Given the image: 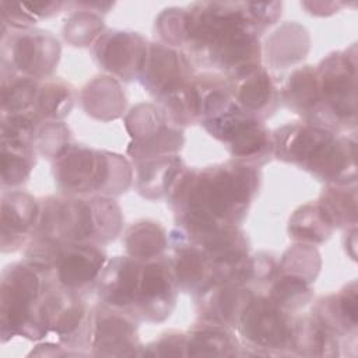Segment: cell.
I'll return each mask as SVG.
<instances>
[{
    "label": "cell",
    "instance_id": "6da1fadb",
    "mask_svg": "<svg viewBox=\"0 0 358 358\" xmlns=\"http://www.w3.org/2000/svg\"><path fill=\"white\" fill-rule=\"evenodd\" d=\"M259 186V169L232 159L204 169L185 168L166 200L179 229L196 234L221 224L239 225Z\"/></svg>",
    "mask_w": 358,
    "mask_h": 358
},
{
    "label": "cell",
    "instance_id": "7a4b0ae2",
    "mask_svg": "<svg viewBox=\"0 0 358 358\" xmlns=\"http://www.w3.org/2000/svg\"><path fill=\"white\" fill-rule=\"evenodd\" d=\"M186 56L232 78L262 64V46L243 3L201 1L186 8Z\"/></svg>",
    "mask_w": 358,
    "mask_h": 358
},
{
    "label": "cell",
    "instance_id": "3957f363",
    "mask_svg": "<svg viewBox=\"0 0 358 358\" xmlns=\"http://www.w3.org/2000/svg\"><path fill=\"white\" fill-rule=\"evenodd\" d=\"M273 157L329 185H354L355 138L313 123H289L273 134Z\"/></svg>",
    "mask_w": 358,
    "mask_h": 358
},
{
    "label": "cell",
    "instance_id": "277c9868",
    "mask_svg": "<svg viewBox=\"0 0 358 358\" xmlns=\"http://www.w3.org/2000/svg\"><path fill=\"white\" fill-rule=\"evenodd\" d=\"M39 206V220L34 236L102 245L113 241L122 229L120 207L112 197H46Z\"/></svg>",
    "mask_w": 358,
    "mask_h": 358
},
{
    "label": "cell",
    "instance_id": "5b68a950",
    "mask_svg": "<svg viewBox=\"0 0 358 358\" xmlns=\"http://www.w3.org/2000/svg\"><path fill=\"white\" fill-rule=\"evenodd\" d=\"M53 176L66 196H117L131 183L130 164L120 155L69 145L53 159Z\"/></svg>",
    "mask_w": 358,
    "mask_h": 358
},
{
    "label": "cell",
    "instance_id": "8992f818",
    "mask_svg": "<svg viewBox=\"0 0 358 358\" xmlns=\"http://www.w3.org/2000/svg\"><path fill=\"white\" fill-rule=\"evenodd\" d=\"M50 281L38 270L13 263L1 273L0 333L6 343L14 336L39 340L46 336L39 319V306Z\"/></svg>",
    "mask_w": 358,
    "mask_h": 358
},
{
    "label": "cell",
    "instance_id": "52a82bcc",
    "mask_svg": "<svg viewBox=\"0 0 358 358\" xmlns=\"http://www.w3.org/2000/svg\"><path fill=\"white\" fill-rule=\"evenodd\" d=\"M355 53L336 52L316 67L319 90V112L313 124L330 130L355 127Z\"/></svg>",
    "mask_w": 358,
    "mask_h": 358
},
{
    "label": "cell",
    "instance_id": "ba28073f",
    "mask_svg": "<svg viewBox=\"0 0 358 358\" xmlns=\"http://www.w3.org/2000/svg\"><path fill=\"white\" fill-rule=\"evenodd\" d=\"M200 123L211 137L227 147L234 161L259 168L273 158L271 133L263 122L250 119L235 101Z\"/></svg>",
    "mask_w": 358,
    "mask_h": 358
},
{
    "label": "cell",
    "instance_id": "9c48e42d",
    "mask_svg": "<svg viewBox=\"0 0 358 358\" xmlns=\"http://www.w3.org/2000/svg\"><path fill=\"white\" fill-rule=\"evenodd\" d=\"M294 313L275 305L267 295H253L245 306L236 330L252 355L291 354Z\"/></svg>",
    "mask_w": 358,
    "mask_h": 358
},
{
    "label": "cell",
    "instance_id": "30bf717a",
    "mask_svg": "<svg viewBox=\"0 0 358 358\" xmlns=\"http://www.w3.org/2000/svg\"><path fill=\"white\" fill-rule=\"evenodd\" d=\"M178 291L165 255L152 260H140L131 285L127 316L137 322H164L175 308Z\"/></svg>",
    "mask_w": 358,
    "mask_h": 358
},
{
    "label": "cell",
    "instance_id": "8fae6325",
    "mask_svg": "<svg viewBox=\"0 0 358 358\" xmlns=\"http://www.w3.org/2000/svg\"><path fill=\"white\" fill-rule=\"evenodd\" d=\"M39 319L45 333L56 334L64 347H90L92 310H88L80 295L50 282L39 306Z\"/></svg>",
    "mask_w": 358,
    "mask_h": 358
},
{
    "label": "cell",
    "instance_id": "7c38bea8",
    "mask_svg": "<svg viewBox=\"0 0 358 358\" xmlns=\"http://www.w3.org/2000/svg\"><path fill=\"white\" fill-rule=\"evenodd\" d=\"M59 57L60 43L48 31L24 29L1 36V73L45 78L52 74Z\"/></svg>",
    "mask_w": 358,
    "mask_h": 358
},
{
    "label": "cell",
    "instance_id": "4fadbf2b",
    "mask_svg": "<svg viewBox=\"0 0 358 358\" xmlns=\"http://www.w3.org/2000/svg\"><path fill=\"white\" fill-rule=\"evenodd\" d=\"M131 137L127 154L134 162L161 155H175L183 144L180 127L172 124L161 108L141 103L124 119Z\"/></svg>",
    "mask_w": 358,
    "mask_h": 358
},
{
    "label": "cell",
    "instance_id": "5bb4252c",
    "mask_svg": "<svg viewBox=\"0 0 358 358\" xmlns=\"http://www.w3.org/2000/svg\"><path fill=\"white\" fill-rule=\"evenodd\" d=\"M106 262V253L98 243L63 242L48 280L64 291L81 295L96 285Z\"/></svg>",
    "mask_w": 358,
    "mask_h": 358
},
{
    "label": "cell",
    "instance_id": "9a60e30c",
    "mask_svg": "<svg viewBox=\"0 0 358 358\" xmlns=\"http://www.w3.org/2000/svg\"><path fill=\"white\" fill-rule=\"evenodd\" d=\"M90 347L92 355L101 357L141 355L143 345L137 334V320L102 303L95 306Z\"/></svg>",
    "mask_w": 358,
    "mask_h": 358
},
{
    "label": "cell",
    "instance_id": "2e32d148",
    "mask_svg": "<svg viewBox=\"0 0 358 358\" xmlns=\"http://www.w3.org/2000/svg\"><path fill=\"white\" fill-rule=\"evenodd\" d=\"M193 77L192 60L180 50L164 43H148L138 81L159 99Z\"/></svg>",
    "mask_w": 358,
    "mask_h": 358
},
{
    "label": "cell",
    "instance_id": "e0dca14e",
    "mask_svg": "<svg viewBox=\"0 0 358 358\" xmlns=\"http://www.w3.org/2000/svg\"><path fill=\"white\" fill-rule=\"evenodd\" d=\"M148 43L137 32L106 31L94 42V55L101 67L124 81L138 80Z\"/></svg>",
    "mask_w": 358,
    "mask_h": 358
},
{
    "label": "cell",
    "instance_id": "ac0fdd59",
    "mask_svg": "<svg viewBox=\"0 0 358 358\" xmlns=\"http://www.w3.org/2000/svg\"><path fill=\"white\" fill-rule=\"evenodd\" d=\"M168 245L172 248L168 259L178 288L197 296L214 281L211 260L179 228L171 231Z\"/></svg>",
    "mask_w": 358,
    "mask_h": 358
},
{
    "label": "cell",
    "instance_id": "d6986e66",
    "mask_svg": "<svg viewBox=\"0 0 358 358\" xmlns=\"http://www.w3.org/2000/svg\"><path fill=\"white\" fill-rule=\"evenodd\" d=\"M185 235L211 260L214 266L213 284L222 281L231 268L249 256V241L239 225L221 224L196 234Z\"/></svg>",
    "mask_w": 358,
    "mask_h": 358
},
{
    "label": "cell",
    "instance_id": "ffe728a7",
    "mask_svg": "<svg viewBox=\"0 0 358 358\" xmlns=\"http://www.w3.org/2000/svg\"><path fill=\"white\" fill-rule=\"evenodd\" d=\"M235 103L260 122L271 116L280 102V90L262 64L228 78Z\"/></svg>",
    "mask_w": 358,
    "mask_h": 358
},
{
    "label": "cell",
    "instance_id": "44dd1931",
    "mask_svg": "<svg viewBox=\"0 0 358 358\" xmlns=\"http://www.w3.org/2000/svg\"><path fill=\"white\" fill-rule=\"evenodd\" d=\"M41 206L28 193L4 190L1 196V252H14L35 235Z\"/></svg>",
    "mask_w": 358,
    "mask_h": 358
},
{
    "label": "cell",
    "instance_id": "7402d4cb",
    "mask_svg": "<svg viewBox=\"0 0 358 358\" xmlns=\"http://www.w3.org/2000/svg\"><path fill=\"white\" fill-rule=\"evenodd\" d=\"M250 287L234 282H214L196 298L200 320L236 329L239 317L253 298Z\"/></svg>",
    "mask_w": 358,
    "mask_h": 358
},
{
    "label": "cell",
    "instance_id": "603a6c76",
    "mask_svg": "<svg viewBox=\"0 0 358 358\" xmlns=\"http://www.w3.org/2000/svg\"><path fill=\"white\" fill-rule=\"evenodd\" d=\"M357 282L352 281L337 294L323 296L312 315L338 340L348 334H355L358 322V294Z\"/></svg>",
    "mask_w": 358,
    "mask_h": 358
},
{
    "label": "cell",
    "instance_id": "cb8c5ba5",
    "mask_svg": "<svg viewBox=\"0 0 358 358\" xmlns=\"http://www.w3.org/2000/svg\"><path fill=\"white\" fill-rule=\"evenodd\" d=\"M134 165L137 190L147 199H166L186 168L176 154L147 158Z\"/></svg>",
    "mask_w": 358,
    "mask_h": 358
},
{
    "label": "cell",
    "instance_id": "d4e9b609",
    "mask_svg": "<svg viewBox=\"0 0 358 358\" xmlns=\"http://www.w3.org/2000/svg\"><path fill=\"white\" fill-rule=\"evenodd\" d=\"M235 357L241 355L239 340L234 329L200 320L186 333V357Z\"/></svg>",
    "mask_w": 358,
    "mask_h": 358
},
{
    "label": "cell",
    "instance_id": "484cf974",
    "mask_svg": "<svg viewBox=\"0 0 358 358\" xmlns=\"http://www.w3.org/2000/svg\"><path fill=\"white\" fill-rule=\"evenodd\" d=\"M280 96L284 103L301 115L305 122L315 123L319 112V90L316 69L303 66L294 70L285 80Z\"/></svg>",
    "mask_w": 358,
    "mask_h": 358
},
{
    "label": "cell",
    "instance_id": "4316f807",
    "mask_svg": "<svg viewBox=\"0 0 358 358\" xmlns=\"http://www.w3.org/2000/svg\"><path fill=\"white\" fill-rule=\"evenodd\" d=\"M291 354L334 357L338 355V338L324 329L312 313L295 316L291 334Z\"/></svg>",
    "mask_w": 358,
    "mask_h": 358
},
{
    "label": "cell",
    "instance_id": "83f0119b",
    "mask_svg": "<svg viewBox=\"0 0 358 358\" xmlns=\"http://www.w3.org/2000/svg\"><path fill=\"white\" fill-rule=\"evenodd\" d=\"M308 31L295 22L281 25L267 39V63L274 69H285L305 59L309 50Z\"/></svg>",
    "mask_w": 358,
    "mask_h": 358
},
{
    "label": "cell",
    "instance_id": "f1b7e54d",
    "mask_svg": "<svg viewBox=\"0 0 358 358\" xmlns=\"http://www.w3.org/2000/svg\"><path fill=\"white\" fill-rule=\"evenodd\" d=\"M81 99L87 113L101 120L119 117L126 105L120 85L110 77H98L88 83Z\"/></svg>",
    "mask_w": 358,
    "mask_h": 358
},
{
    "label": "cell",
    "instance_id": "f546056e",
    "mask_svg": "<svg viewBox=\"0 0 358 358\" xmlns=\"http://www.w3.org/2000/svg\"><path fill=\"white\" fill-rule=\"evenodd\" d=\"M123 246L127 256L145 262L164 256L169 245L165 229L158 222L140 220L126 229Z\"/></svg>",
    "mask_w": 358,
    "mask_h": 358
},
{
    "label": "cell",
    "instance_id": "4dcf8cb0",
    "mask_svg": "<svg viewBox=\"0 0 358 358\" xmlns=\"http://www.w3.org/2000/svg\"><path fill=\"white\" fill-rule=\"evenodd\" d=\"M333 228L357 222V193L352 185H329L316 203Z\"/></svg>",
    "mask_w": 358,
    "mask_h": 358
},
{
    "label": "cell",
    "instance_id": "1f68e13d",
    "mask_svg": "<svg viewBox=\"0 0 358 358\" xmlns=\"http://www.w3.org/2000/svg\"><path fill=\"white\" fill-rule=\"evenodd\" d=\"M39 87L41 84L35 78L1 73V115L32 112Z\"/></svg>",
    "mask_w": 358,
    "mask_h": 358
},
{
    "label": "cell",
    "instance_id": "d6a6232c",
    "mask_svg": "<svg viewBox=\"0 0 358 358\" xmlns=\"http://www.w3.org/2000/svg\"><path fill=\"white\" fill-rule=\"evenodd\" d=\"M333 231L330 222L324 218L316 203H309L299 207L289 218V238L299 243H322Z\"/></svg>",
    "mask_w": 358,
    "mask_h": 358
},
{
    "label": "cell",
    "instance_id": "836d02e7",
    "mask_svg": "<svg viewBox=\"0 0 358 358\" xmlns=\"http://www.w3.org/2000/svg\"><path fill=\"white\" fill-rule=\"evenodd\" d=\"M73 105V87L60 80H50L41 84L32 112L41 120H60L70 113Z\"/></svg>",
    "mask_w": 358,
    "mask_h": 358
},
{
    "label": "cell",
    "instance_id": "e575fe53",
    "mask_svg": "<svg viewBox=\"0 0 358 358\" xmlns=\"http://www.w3.org/2000/svg\"><path fill=\"white\" fill-rule=\"evenodd\" d=\"M308 280L292 274L277 273L274 280L268 284L267 296L281 309L295 313L306 306L313 299V291Z\"/></svg>",
    "mask_w": 358,
    "mask_h": 358
},
{
    "label": "cell",
    "instance_id": "d590c367",
    "mask_svg": "<svg viewBox=\"0 0 358 358\" xmlns=\"http://www.w3.org/2000/svg\"><path fill=\"white\" fill-rule=\"evenodd\" d=\"M35 165V150L31 145L1 141V187H17L27 182Z\"/></svg>",
    "mask_w": 358,
    "mask_h": 358
},
{
    "label": "cell",
    "instance_id": "8d00e7d4",
    "mask_svg": "<svg viewBox=\"0 0 358 358\" xmlns=\"http://www.w3.org/2000/svg\"><path fill=\"white\" fill-rule=\"evenodd\" d=\"M64 6L62 1H1V22L18 31L29 29L42 18H49Z\"/></svg>",
    "mask_w": 358,
    "mask_h": 358
},
{
    "label": "cell",
    "instance_id": "74e56055",
    "mask_svg": "<svg viewBox=\"0 0 358 358\" xmlns=\"http://www.w3.org/2000/svg\"><path fill=\"white\" fill-rule=\"evenodd\" d=\"M320 270V255L313 245L296 242L288 248L278 262V273L302 277L315 281Z\"/></svg>",
    "mask_w": 358,
    "mask_h": 358
},
{
    "label": "cell",
    "instance_id": "f35d334b",
    "mask_svg": "<svg viewBox=\"0 0 358 358\" xmlns=\"http://www.w3.org/2000/svg\"><path fill=\"white\" fill-rule=\"evenodd\" d=\"M63 34L73 46H88L103 34V22L98 14L80 8L66 21Z\"/></svg>",
    "mask_w": 358,
    "mask_h": 358
},
{
    "label": "cell",
    "instance_id": "ab89813d",
    "mask_svg": "<svg viewBox=\"0 0 358 358\" xmlns=\"http://www.w3.org/2000/svg\"><path fill=\"white\" fill-rule=\"evenodd\" d=\"M69 129L59 120H42L34 136V150L39 154L56 159L69 145Z\"/></svg>",
    "mask_w": 358,
    "mask_h": 358
},
{
    "label": "cell",
    "instance_id": "60d3db41",
    "mask_svg": "<svg viewBox=\"0 0 358 358\" xmlns=\"http://www.w3.org/2000/svg\"><path fill=\"white\" fill-rule=\"evenodd\" d=\"M245 13L256 31L262 35V32L273 25L281 15V3H262V1H245L243 3Z\"/></svg>",
    "mask_w": 358,
    "mask_h": 358
},
{
    "label": "cell",
    "instance_id": "b9f144b4",
    "mask_svg": "<svg viewBox=\"0 0 358 358\" xmlns=\"http://www.w3.org/2000/svg\"><path fill=\"white\" fill-rule=\"evenodd\" d=\"M141 355L166 357L182 355L186 357V333H166L157 341L141 348Z\"/></svg>",
    "mask_w": 358,
    "mask_h": 358
}]
</instances>
